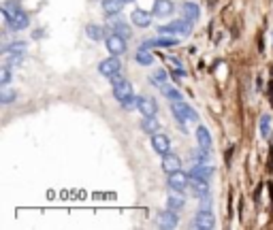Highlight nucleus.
<instances>
[{"instance_id":"f257e3e1","label":"nucleus","mask_w":273,"mask_h":230,"mask_svg":"<svg viewBox=\"0 0 273 230\" xmlns=\"http://www.w3.org/2000/svg\"><path fill=\"white\" fill-rule=\"evenodd\" d=\"M171 111L175 115V119L179 124H190V121H199V115L192 107H188L184 100H177V102H171Z\"/></svg>"},{"instance_id":"f03ea898","label":"nucleus","mask_w":273,"mask_h":230,"mask_svg":"<svg viewBox=\"0 0 273 230\" xmlns=\"http://www.w3.org/2000/svg\"><path fill=\"white\" fill-rule=\"evenodd\" d=\"M190 30H192V22H188V19H177V22H171V24L162 26L158 32L160 34L173 36V34H190Z\"/></svg>"},{"instance_id":"7ed1b4c3","label":"nucleus","mask_w":273,"mask_h":230,"mask_svg":"<svg viewBox=\"0 0 273 230\" xmlns=\"http://www.w3.org/2000/svg\"><path fill=\"white\" fill-rule=\"evenodd\" d=\"M111 83H113V96L118 98L120 102H124L126 98H131L133 96V86L128 83L126 79H122V77H118V75H113L111 77Z\"/></svg>"},{"instance_id":"20e7f679","label":"nucleus","mask_w":273,"mask_h":230,"mask_svg":"<svg viewBox=\"0 0 273 230\" xmlns=\"http://www.w3.org/2000/svg\"><path fill=\"white\" fill-rule=\"evenodd\" d=\"M188 185H190V175H186L184 171H173L169 172V188L175 190V192H184Z\"/></svg>"},{"instance_id":"39448f33","label":"nucleus","mask_w":273,"mask_h":230,"mask_svg":"<svg viewBox=\"0 0 273 230\" xmlns=\"http://www.w3.org/2000/svg\"><path fill=\"white\" fill-rule=\"evenodd\" d=\"M192 224H194V228H199V230H211L216 226V220H213V213L209 209H199Z\"/></svg>"},{"instance_id":"423d86ee","label":"nucleus","mask_w":273,"mask_h":230,"mask_svg":"<svg viewBox=\"0 0 273 230\" xmlns=\"http://www.w3.org/2000/svg\"><path fill=\"white\" fill-rule=\"evenodd\" d=\"M122 70V60L120 56H111V58H105L101 64H99V73L105 75V77H113Z\"/></svg>"},{"instance_id":"0eeeda50","label":"nucleus","mask_w":273,"mask_h":230,"mask_svg":"<svg viewBox=\"0 0 273 230\" xmlns=\"http://www.w3.org/2000/svg\"><path fill=\"white\" fill-rule=\"evenodd\" d=\"M105 45H107V49H109V54L111 56H122L126 51V36H122V34H109L105 38Z\"/></svg>"},{"instance_id":"6e6552de","label":"nucleus","mask_w":273,"mask_h":230,"mask_svg":"<svg viewBox=\"0 0 273 230\" xmlns=\"http://www.w3.org/2000/svg\"><path fill=\"white\" fill-rule=\"evenodd\" d=\"M28 15H26L24 11H15V13H11L9 17H6V28H9L11 32H15V30H24L26 26H28Z\"/></svg>"},{"instance_id":"1a4fd4ad","label":"nucleus","mask_w":273,"mask_h":230,"mask_svg":"<svg viewBox=\"0 0 273 230\" xmlns=\"http://www.w3.org/2000/svg\"><path fill=\"white\" fill-rule=\"evenodd\" d=\"M152 147H154V151H156V153L165 156V153L171 151V141H169L167 134L156 132V134H152Z\"/></svg>"},{"instance_id":"9d476101","label":"nucleus","mask_w":273,"mask_h":230,"mask_svg":"<svg viewBox=\"0 0 273 230\" xmlns=\"http://www.w3.org/2000/svg\"><path fill=\"white\" fill-rule=\"evenodd\" d=\"M190 192L194 196L203 198L209 194V181L207 179H197V177H190Z\"/></svg>"},{"instance_id":"9b49d317","label":"nucleus","mask_w":273,"mask_h":230,"mask_svg":"<svg viewBox=\"0 0 273 230\" xmlns=\"http://www.w3.org/2000/svg\"><path fill=\"white\" fill-rule=\"evenodd\" d=\"M158 226H160V228H165V230L175 228V226H177V213H175L173 209L162 211V213L158 215Z\"/></svg>"},{"instance_id":"f8f14e48","label":"nucleus","mask_w":273,"mask_h":230,"mask_svg":"<svg viewBox=\"0 0 273 230\" xmlns=\"http://www.w3.org/2000/svg\"><path fill=\"white\" fill-rule=\"evenodd\" d=\"M131 19H133V24L136 26V28H147V26L152 24V13H147L143 9H135L131 13Z\"/></svg>"},{"instance_id":"ddd939ff","label":"nucleus","mask_w":273,"mask_h":230,"mask_svg":"<svg viewBox=\"0 0 273 230\" xmlns=\"http://www.w3.org/2000/svg\"><path fill=\"white\" fill-rule=\"evenodd\" d=\"M179 166H181V160L175 156V153L169 151V153L162 156V171H165L167 175H169V172H173V171H179Z\"/></svg>"},{"instance_id":"4468645a","label":"nucleus","mask_w":273,"mask_h":230,"mask_svg":"<svg viewBox=\"0 0 273 230\" xmlns=\"http://www.w3.org/2000/svg\"><path fill=\"white\" fill-rule=\"evenodd\" d=\"M141 111V115H156L158 111V105H156L154 98H147V96H141L139 98V107H136Z\"/></svg>"},{"instance_id":"2eb2a0df","label":"nucleus","mask_w":273,"mask_h":230,"mask_svg":"<svg viewBox=\"0 0 273 230\" xmlns=\"http://www.w3.org/2000/svg\"><path fill=\"white\" fill-rule=\"evenodd\" d=\"M102 11L107 13L109 17H115L122 13V6H124V0H102Z\"/></svg>"},{"instance_id":"dca6fc26","label":"nucleus","mask_w":273,"mask_h":230,"mask_svg":"<svg viewBox=\"0 0 273 230\" xmlns=\"http://www.w3.org/2000/svg\"><path fill=\"white\" fill-rule=\"evenodd\" d=\"M194 134H197V143H199V147H203V149H211L213 141H211V134H209V130H207L205 126H199Z\"/></svg>"},{"instance_id":"f3484780","label":"nucleus","mask_w":273,"mask_h":230,"mask_svg":"<svg viewBox=\"0 0 273 230\" xmlns=\"http://www.w3.org/2000/svg\"><path fill=\"white\" fill-rule=\"evenodd\" d=\"M173 9H175V4L171 2V0H156L154 2V15H158V17L171 15Z\"/></svg>"},{"instance_id":"a211bd4d","label":"nucleus","mask_w":273,"mask_h":230,"mask_svg":"<svg viewBox=\"0 0 273 230\" xmlns=\"http://www.w3.org/2000/svg\"><path fill=\"white\" fill-rule=\"evenodd\" d=\"M158 119H156V115H143V119H141V130L145 132V134H156L158 132Z\"/></svg>"},{"instance_id":"6ab92c4d","label":"nucleus","mask_w":273,"mask_h":230,"mask_svg":"<svg viewBox=\"0 0 273 230\" xmlns=\"http://www.w3.org/2000/svg\"><path fill=\"white\" fill-rule=\"evenodd\" d=\"M211 172H213L211 166H205V162H201V164H194L188 175H190V177H197V179H207V181H209Z\"/></svg>"},{"instance_id":"aec40b11","label":"nucleus","mask_w":273,"mask_h":230,"mask_svg":"<svg viewBox=\"0 0 273 230\" xmlns=\"http://www.w3.org/2000/svg\"><path fill=\"white\" fill-rule=\"evenodd\" d=\"M181 13H184V19H188V22H197L201 15V9L194 2H184L181 4Z\"/></svg>"},{"instance_id":"412c9836","label":"nucleus","mask_w":273,"mask_h":230,"mask_svg":"<svg viewBox=\"0 0 273 230\" xmlns=\"http://www.w3.org/2000/svg\"><path fill=\"white\" fill-rule=\"evenodd\" d=\"M86 34L92 38V41H102V38H107V28L96 26V24H90L88 28H86Z\"/></svg>"},{"instance_id":"4be33fe9","label":"nucleus","mask_w":273,"mask_h":230,"mask_svg":"<svg viewBox=\"0 0 273 230\" xmlns=\"http://www.w3.org/2000/svg\"><path fill=\"white\" fill-rule=\"evenodd\" d=\"M149 81H152V86H156V87H165L167 86V73L162 68H156L152 75H149Z\"/></svg>"},{"instance_id":"5701e85b","label":"nucleus","mask_w":273,"mask_h":230,"mask_svg":"<svg viewBox=\"0 0 273 230\" xmlns=\"http://www.w3.org/2000/svg\"><path fill=\"white\" fill-rule=\"evenodd\" d=\"M135 60L139 62L141 66H149V64H154V56H152V54H147V49H145V47H141L139 51H136Z\"/></svg>"},{"instance_id":"b1692460","label":"nucleus","mask_w":273,"mask_h":230,"mask_svg":"<svg viewBox=\"0 0 273 230\" xmlns=\"http://www.w3.org/2000/svg\"><path fill=\"white\" fill-rule=\"evenodd\" d=\"M160 92L165 94V98H169V102H177V100H181V92H179V89H175L173 86H169V83L160 89Z\"/></svg>"},{"instance_id":"393cba45","label":"nucleus","mask_w":273,"mask_h":230,"mask_svg":"<svg viewBox=\"0 0 273 230\" xmlns=\"http://www.w3.org/2000/svg\"><path fill=\"white\" fill-rule=\"evenodd\" d=\"M15 98H17V92H15V89L2 86V89H0V102H2V105H11V102L15 100Z\"/></svg>"},{"instance_id":"a878e982","label":"nucleus","mask_w":273,"mask_h":230,"mask_svg":"<svg viewBox=\"0 0 273 230\" xmlns=\"http://www.w3.org/2000/svg\"><path fill=\"white\" fill-rule=\"evenodd\" d=\"M184 198H181L179 194H171L169 196V201H167V209H173V211H179L181 207H184Z\"/></svg>"},{"instance_id":"bb28decb","label":"nucleus","mask_w":273,"mask_h":230,"mask_svg":"<svg viewBox=\"0 0 273 230\" xmlns=\"http://www.w3.org/2000/svg\"><path fill=\"white\" fill-rule=\"evenodd\" d=\"M111 28L115 30V32H118V34H122V36H131V28H128V26L124 24V22H122V19H113V22H111Z\"/></svg>"},{"instance_id":"cd10ccee","label":"nucleus","mask_w":273,"mask_h":230,"mask_svg":"<svg viewBox=\"0 0 273 230\" xmlns=\"http://www.w3.org/2000/svg\"><path fill=\"white\" fill-rule=\"evenodd\" d=\"M167 64L171 66L173 73H177V75H186V68L181 66V62L177 60V58H167Z\"/></svg>"},{"instance_id":"c85d7f7f","label":"nucleus","mask_w":273,"mask_h":230,"mask_svg":"<svg viewBox=\"0 0 273 230\" xmlns=\"http://www.w3.org/2000/svg\"><path fill=\"white\" fill-rule=\"evenodd\" d=\"M269 124H271V117H269V115H263V117H261V134L265 139H269V132H271Z\"/></svg>"},{"instance_id":"c756f323","label":"nucleus","mask_w":273,"mask_h":230,"mask_svg":"<svg viewBox=\"0 0 273 230\" xmlns=\"http://www.w3.org/2000/svg\"><path fill=\"white\" fill-rule=\"evenodd\" d=\"M2 51H15V54H24V51H26V43L24 41L11 43V45H6V47H2Z\"/></svg>"},{"instance_id":"7c9ffc66","label":"nucleus","mask_w":273,"mask_h":230,"mask_svg":"<svg viewBox=\"0 0 273 230\" xmlns=\"http://www.w3.org/2000/svg\"><path fill=\"white\" fill-rule=\"evenodd\" d=\"M0 83H2V86H9V83H11V70H9V66H2V70H0Z\"/></svg>"},{"instance_id":"2f4dec72","label":"nucleus","mask_w":273,"mask_h":230,"mask_svg":"<svg viewBox=\"0 0 273 230\" xmlns=\"http://www.w3.org/2000/svg\"><path fill=\"white\" fill-rule=\"evenodd\" d=\"M122 105H124V109H133V107H139V98H135V96H131V98H126L124 102H122Z\"/></svg>"},{"instance_id":"473e14b6","label":"nucleus","mask_w":273,"mask_h":230,"mask_svg":"<svg viewBox=\"0 0 273 230\" xmlns=\"http://www.w3.org/2000/svg\"><path fill=\"white\" fill-rule=\"evenodd\" d=\"M201 209H209L211 211V198L209 196H203V201H201Z\"/></svg>"},{"instance_id":"72a5a7b5","label":"nucleus","mask_w":273,"mask_h":230,"mask_svg":"<svg viewBox=\"0 0 273 230\" xmlns=\"http://www.w3.org/2000/svg\"><path fill=\"white\" fill-rule=\"evenodd\" d=\"M128 2H133V0H124V4H128Z\"/></svg>"},{"instance_id":"f704fd0d","label":"nucleus","mask_w":273,"mask_h":230,"mask_svg":"<svg viewBox=\"0 0 273 230\" xmlns=\"http://www.w3.org/2000/svg\"><path fill=\"white\" fill-rule=\"evenodd\" d=\"M271 38H273V36H271Z\"/></svg>"}]
</instances>
